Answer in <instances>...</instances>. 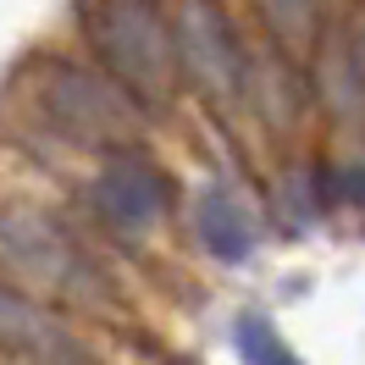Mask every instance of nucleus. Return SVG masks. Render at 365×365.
Listing matches in <instances>:
<instances>
[{
    "label": "nucleus",
    "mask_w": 365,
    "mask_h": 365,
    "mask_svg": "<svg viewBox=\"0 0 365 365\" xmlns=\"http://www.w3.org/2000/svg\"><path fill=\"white\" fill-rule=\"evenodd\" d=\"M89 200L111 232H150L166 216V178L150 160H111L94 178Z\"/></svg>",
    "instance_id": "obj_6"
},
{
    "label": "nucleus",
    "mask_w": 365,
    "mask_h": 365,
    "mask_svg": "<svg viewBox=\"0 0 365 365\" xmlns=\"http://www.w3.org/2000/svg\"><path fill=\"white\" fill-rule=\"evenodd\" d=\"M34 100L39 111L61 128L78 144H106V150H122L144 133V111L138 100L111 72L83 67V61H45L34 72Z\"/></svg>",
    "instance_id": "obj_1"
},
{
    "label": "nucleus",
    "mask_w": 365,
    "mask_h": 365,
    "mask_svg": "<svg viewBox=\"0 0 365 365\" xmlns=\"http://www.w3.org/2000/svg\"><path fill=\"white\" fill-rule=\"evenodd\" d=\"M260 17L288 50H310L316 45V23H321V0H255Z\"/></svg>",
    "instance_id": "obj_8"
},
{
    "label": "nucleus",
    "mask_w": 365,
    "mask_h": 365,
    "mask_svg": "<svg viewBox=\"0 0 365 365\" xmlns=\"http://www.w3.org/2000/svg\"><path fill=\"white\" fill-rule=\"evenodd\" d=\"M194 227L216 260H244L255 250V216L232 188H205L194 205Z\"/></svg>",
    "instance_id": "obj_7"
},
{
    "label": "nucleus",
    "mask_w": 365,
    "mask_h": 365,
    "mask_svg": "<svg viewBox=\"0 0 365 365\" xmlns=\"http://www.w3.org/2000/svg\"><path fill=\"white\" fill-rule=\"evenodd\" d=\"M332 194H343V200L365 205V166H343V172H338V182H332Z\"/></svg>",
    "instance_id": "obj_10"
},
{
    "label": "nucleus",
    "mask_w": 365,
    "mask_h": 365,
    "mask_svg": "<svg viewBox=\"0 0 365 365\" xmlns=\"http://www.w3.org/2000/svg\"><path fill=\"white\" fill-rule=\"evenodd\" d=\"M166 28H172V50L194 94L216 111H232L250 94V61H244V45L232 34L222 0H172Z\"/></svg>",
    "instance_id": "obj_3"
},
{
    "label": "nucleus",
    "mask_w": 365,
    "mask_h": 365,
    "mask_svg": "<svg viewBox=\"0 0 365 365\" xmlns=\"http://www.w3.org/2000/svg\"><path fill=\"white\" fill-rule=\"evenodd\" d=\"M238 343H244V360H250V365H299L294 349L277 338L260 316H244V321H238Z\"/></svg>",
    "instance_id": "obj_9"
},
{
    "label": "nucleus",
    "mask_w": 365,
    "mask_h": 365,
    "mask_svg": "<svg viewBox=\"0 0 365 365\" xmlns=\"http://www.w3.org/2000/svg\"><path fill=\"white\" fill-rule=\"evenodd\" d=\"M0 266L17 282L45 288L56 299H89L94 294V272L83 260V250L50 216L23 210V205H0Z\"/></svg>",
    "instance_id": "obj_4"
},
{
    "label": "nucleus",
    "mask_w": 365,
    "mask_h": 365,
    "mask_svg": "<svg viewBox=\"0 0 365 365\" xmlns=\"http://www.w3.org/2000/svg\"><path fill=\"white\" fill-rule=\"evenodd\" d=\"M83 28L133 100H166L178 83L172 28L155 0H83Z\"/></svg>",
    "instance_id": "obj_2"
},
{
    "label": "nucleus",
    "mask_w": 365,
    "mask_h": 365,
    "mask_svg": "<svg viewBox=\"0 0 365 365\" xmlns=\"http://www.w3.org/2000/svg\"><path fill=\"white\" fill-rule=\"evenodd\" d=\"M0 354L17 365H94L83 343L67 332V321L0 282Z\"/></svg>",
    "instance_id": "obj_5"
}]
</instances>
